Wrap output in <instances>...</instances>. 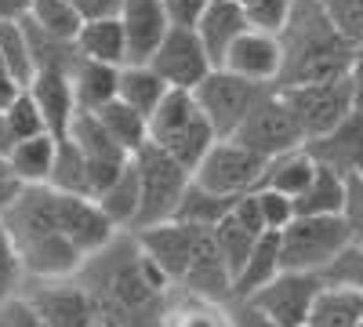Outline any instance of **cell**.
I'll return each mask as SVG.
<instances>
[{
	"label": "cell",
	"mask_w": 363,
	"mask_h": 327,
	"mask_svg": "<svg viewBox=\"0 0 363 327\" xmlns=\"http://www.w3.org/2000/svg\"><path fill=\"white\" fill-rule=\"evenodd\" d=\"M280 48H284V70L272 87L349 77L352 44L330 26L320 0H294L291 18L280 33Z\"/></svg>",
	"instance_id": "obj_1"
},
{
	"label": "cell",
	"mask_w": 363,
	"mask_h": 327,
	"mask_svg": "<svg viewBox=\"0 0 363 327\" xmlns=\"http://www.w3.org/2000/svg\"><path fill=\"white\" fill-rule=\"evenodd\" d=\"M215 138L218 135L207 124V116L200 113L193 92L171 87L160 99V106L149 113V142H157L164 153H171L189 174L203 160V153L215 145Z\"/></svg>",
	"instance_id": "obj_2"
},
{
	"label": "cell",
	"mask_w": 363,
	"mask_h": 327,
	"mask_svg": "<svg viewBox=\"0 0 363 327\" xmlns=\"http://www.w3.org/2000/svg\"><path fill=\"white\" fill-rule=\"evenodd\" d=\"M349 244L352 233L342 215H294L280 229V270L323 273Z\"/></svg>",
	"instance_id": "obj_3"
},
{
	"label": "cell",
	"mask_w": 363,
	"mask_h": 327,
	"mask_svg": "<svg viewBox=\"0 0 363 327\" xmlns=\"http://www.w3.org/2000/svg\"><path fill=\"white\" fill-rule=\"evenodd\" d=\"M131 160L138 167V186H142V200H138V215H135L131 233L142 229V226L174 218V207H178V200H182V193H186L193 174L149 138H145V145L138 153H131Z\"/></svg>",
	"instance_id": "obj_4"
},
{
	"label": "cell",
	"mask_w": 363,
	"mask_h": 327,
	"mask_svg": "<svg viewBox=\"0 0 363 327\" xmlns=\"http://www.w3.org/2000/svg\"><path fill=\"white\" fill-rule=\"evenodd\" d=\"M229 138H236L240 145H247V150H255L265 160L306 142V138H301V131H298V121H294L291 106L284 102L280 87H272V84L258 95V102L247 109V116L240 121V128Z\"/></svg>",
	"instance_id": "obj_5"
},
{
	"label": "cell",
	"mask_w": 363,
	"mask_h": 327,
	"mask_svg": "<svg viewBox=\"0 0 363 327\" xmlns=\"http://www.w3.org/2000/svg\"><path fill=\"white\" fill-rule=\"evenodd\" d=\"M265 87L269 84H251L244 77H236V73L215 66L193 87V99H196L200 113L207 116V124L215 128V135L229 138L240 128V121L247 116V109L258 102V95L265 92Z\"/></svg>",
	"instance_id": "obj_6"
},
{
	"label": "cell",
	"mask_w": 363,
	"mask_h": 327,
	"mask_svg": "<svg viewBox=\"0 0 363 327\" xmlns=\"http://www.w3.org/2000/svg\"><path fill=\"white\" fill-rule=\"evenodd\" d=\"M280 95L294 113L301 138H316V135L330 131L356 106L349 77L316 80V84H291V87H280Z\"/></svg>",
	"instance_id": "obj_7"
},
{
	"label": "cell",
	"mask_w": 363,
	"mask_h": 327,
	"mask_svg": "<svg viewBox=\"0 0 363 327\" xmlns=\"http://www.w3.org/2000/svg\"><path fill=\"white\" fill-rule=\"evenodd\" d=\"M262 167H265V157H258L255 150L240 145L236 138H215V145L193 167V182L222 196H240L258 186Z\"/></svg>",
	"instance_id": "obj_8"
},
{
	"label": "cell",
	"mask_w": 363,
	"mask_h": 327,
	"mask_svg": "<svg viewBox=\"0 0 363 327\" xmlns=\"http://www.w3.org/2000/svg\"><path fill=\"white\" fill-rule=\"evenodd\" d=\"M323 287L320 273H298V270H280L265 287H258L255 294L240 299L244 306H251L255 313H262L272 323L284 327H306V316L316 302V294Z\"/></svg>",
	"instance_id": "obj_9"
},
{
	"label": "cell",
	"mask_w": 363,
	"mask_h": 327,
	"mask_svg": "<svg viewBox=\"0 0 363 327\" xmlns=\"http://www.w3.org/2000/svg\"><path fill=\"white\" fill-rule=\"evenodd\" d=\"M149 70H153L167 87H182V92H193V87L215 70L211 58L196 37V29L189 26H171L164 40L157 44V51L149 55Z\"/></svg>",
	"instance_id": "obj_10"
},
{
	"label": "cell",
	"mask_w": 363,
	"mask_h": 327,
	"mask_svg": "<svg viewBox=\"0 0 363 327\" xmlns=\"http://www.w3.org/2000/svg\"><path fill=\"white\" fill-rule=\"evenodd\" d=\"M37 306V313L51 323V327H99L106 320L95 291H87L80 284L66 280H40V287L33 294H26Z\"/></svg>",
	"instance_id": "obj_11"
},
{
	"label": "cell",
	"mask_w": 363,
	"mask_h": 327,
	"mask_svg": "<svg viewBox=\"0 0 363 327\" xmlns=\"http://www.w3.org/2000/svg\"><path fill=\"white\" fill-rule=\"evenodd\" d=\"M58 233L84 255L95 258L116 240V226L106 218V211L91 196L58 193Z\"/></svg>",
	"instance_id": "obj_12"
},
{
	"label": "cell",
	"mask_w": 363,
	"mask_h": 327,
	"mask_svg": "<svg viewBox=\"0 0 363 327\" xmlns=\"http://www.w3.org/2000/svg\"><path fill=\"white\" fill-rule=\"evenodd\" d=\"M301 145H306L320 167L335 171L342 178L363 174V106H352L330 131L306 138Z\"/></svg>",
	"instance_id": "obj_13"
},
{
	"label": "cell",
	"mask_w": 363,
	"mask_h": 327,
	"mask_svg": "<svg viewBox=\"0 0 363 327\" xmlns=\"http://www.w3.org/2000/svg\"><path fill=\"white\" fill-rule=\"evenodd\" d=\"M203 226H189V222H178V218H167V222H153V226H142L135 229V244L153 258V265L171 280L178 284L186 265L193 258V244H196V233Z\"/></svg>",
	"instance_id": "obj_14"
},
{
	"label": "cell",
	"mask_w": 363,
	"mask_h": 327,
	"mask_svg": "<svg viewBox=\"0 0 363 327\" xmlns=\"http://www.w3.org/2000/svg\"><path fill=\"white\" fill-rule=\"evenodd\" d=\"M222 70L244 77L251 84H277L280 70H284V48L280 37L262 33V29H244L225 51L222 58Z\"/></svg>",
	"instance_id": "obj_15"
},
{
	"label": "cell",
	"mask_w": 363,
	"mask_h": 327,
	"mask_svg": "<svg viewBox=\"0 0 363 327\" xmlns=\"http://www.w3.org/2000/svg\"><path fill=\"white\" fill-rule=\"evenodd\" d=\"M178 284L186 287V294H196V299H207V302L233 299V273H229V265H225L211 229L196 233L193 258H189V265H186V273H182Z\"/></svg>",
	"instance_id": "obj_16"
},
{
	"label": "cell",
	"mask_w": 363,
	"mask_h": 327,
	"mask_svg": "<svg viewBox=\"0 0 363 327\" xmlns=\"http://www.w3.org/2000/svg\"><path fill=\"white\" fill-rule=\"evenodd\" d=\"M116 15H120V26H124L128 62H149V55L157 51V44L171 29L164 0H124Z\"/></svg>",
	"instance_id": "obj_17"
},
{
	"label": "cell",
	"mask_w": 363,
	"mask_h": 327,
	"mask_svg": "<svg viewBox=\"0 0 363 327\" xmlns=\"http://www.w3.org/2000/svg\"><path fill=\"white\" fill-rule=\"evenodd\" d=\"M18 258H22V273L33 277V280H66L87 262L58 229L40 236L33 244H22Z\"/></svg>",
	"instance_id": "obj_18"
},
{
	"label": "cell",
	"mask_w": 363,
	"mask_h": 327,
	"mask_svg": "<svg viewBox=\"0 0 363 327\" xmlns=\"http://www.w3.org/2000/svg\"><path fill=\"white\" fill-rule=\"evenodd\" d=\"M193 29H196V37H200V44L211 58V66H222L229 44L247 29L244 4H236V0H211L207 11L200 15V22Z\"/></svg>",
	"instance_id": "obj_19"
},
{
	"label": "cell",
	"mask_w": 363,
	"mask_h": 327,
	"mask_svg": "<svg viewBox=\"0 0 363 327\" xmlns=\"http://www.w3.org/2000/svg\"><path fill=\"white\" fill-rule=\"evenodd\" d=\"M29 95H33L40 116H44V128L62 138L73 113H77V102H73V87H69V73H55V70H37L33 80L26 84Z\"/></svg>",
	"instance_id": "obj_20"
},
{
	"label": "cell",
	"mask_w": 363,
	"mask_h": 327,
	"mask_svg": "<svg viewBox=\"0 0 363 327\" xmlns=\"http://www.w3.org/2000/svg\"><path fill=\"white\" fill-rule=\"evenodd\" d=\"M73 44H77V51L84 58H95V62H109V66H124L128 62V40H124L120 15L80 22Z\"/></svg>",
	"instance_id": "obj_21"
},
{
	"label": "cell",
	"mask_w": 363,
	"mask_h": 327,
	"mask_svg": "<svg viewBox=\"0 0 363 327\" xmlns=\"http://www.w3.org/2000/svg\"><path fill=\"white\" fill-rule=\"evenodd\" d=\"M116 80H120V66L109 62H95V58H77L69 70V87H73V102L77 109H91L106 106L109 99H116Z\"/></svg>",
	"instance_id": "obj_22"
},
{
	"label": "cell",
	"mask_w": 363,
	"mask_h": 327,
	"mask_svg": "<svg viewBox=\"0 0 363 327\" xmlns=\"http://www.w3.org/2000/svg\"><path fill=\"white\" fill-rule=\"evenodd\" d=\"M313 171H316V160L309 157V150H306V145H294V150H284V153L265 160L262 178H258L255 189H277V193L294 200L301 189H306Z\"/></svg>",
	"instance_id": "obj_23"
},
{
	"label": "cell",
	"mask_w": 363,
	"mask_h": 327,
	"mask_svg": "<svg viewBox=\"0 0 363 327\" xmlns=\"http://www.w3.org/2000/svg\"><path fill=\"white\" fill-rule=\"evenodd\" d=\"M280 273V233H262L251 255L244 258V265H240V273L233 277V299H247V294H255L258 287H265L272 277Z\"/></svg>",
	"instance_id": "obj_24"
},
{
	"label": "cell",
	"mask_w": 363,
	"mask_h": 327,
	"mask_svg": "<svg viewBox=\"0 0 363 327\" xmlns=\"http://www.w3.org/2000/svg\"><path fill=\"white\" fill-rule=\"evenodd\" d=\"M363 316V291L323 284L306 316V327H356Z\"/></svg>",
	"instance_id": "obj_25"
},
{
	"label": "cell",
	"mask_w": 363,
	"mask_h": 327,
	"mask_svg": "<svg viewBox=\"0 0 363 327\" xmlns=\"http://www.w3.org/2000/svg\"><path fill=\"white\" fill-rule=\"evenodd\" d=\"M55 135L51 131H40L33 138H18L8 153V164H11V174L18 178L22 186H48V174H51V164H55Z\"/></svg>",
	"instance_id": "obj_26"
},
{
	"label": "cell",
	"mask_w": 363,
	"mask_h": 327,
	"mask_svg": "<svg viewBox=\"0 0 363 327\" xmlns=\"http://www.w3.org/2000/svg\"><path fill=\"white\" fill-rule=\"evenodd\" d=\"M138 200H142L138 167H135V160L128 157V164L120 167V174L95 196V204L102 207L106 218H109L116 229H131V226H135V215H138Z\"/></svg>",
	"instance_id": "obj_27"
},
{
	"label": "cell",
	"mask_w": 363,
	"mask_h": 327,
	"mask_svg": "<svg viewBox=\"0 0 363 327\" xmlns=\"http://www.w3.org/2000/svg\"><path fill=\"white\" fill-rule=\"evenodd\" d=\"M171 92V87L149 70V62H124L120 66V80H116V99L128 102L131 109H138L145 121L149 113L160 106V99Z\"/></svg>",
	"instance_id": "obj_28"
},
{
	"label": "cell",
	"mask_w": 363,
	"mask_h": 327,
	"mask_svg": "<svg viewBox=\"0 0 363 327\" xmlns=\"http://www.w3.org/2000/svg\"><path fill=\"white\" fill-rule=\"evenodd\" d=\"M345 204V178L316 164L313 178L294 196V215H342Z\"/></svg>",
	"instance_id": "obj_29"
},
{
	"label": "cell",
	"mask_w": 363,
	"mask_h": 327,
	"mask_svg": "<svg viewBox=\"0 0 363 327\" xmlns=\"http://www.w3.org/2000/svg\"><path fill=\"white\" fill-rule=\"evenodd\" d=\"M95 116L102 121V128L109 131V138L124 153H138L142 145H145V138H149V121H145L138 109H131L128 102H120V99H109L106 106H99Z\"/></svg>",
	"instance_id": "obj_30"
},
{
	"label": "cell",
	"mask_w": 363,
	"mask_h": 327,
	"mask_svg": "<svg viewBox=\"0 0 363 327\" xmlns=\"http://www.w3.org/2000/svg\"><path fill=\"white\" fill-rule=\"evenodd\" d=\"M66 138L77 145V150L87 157V160H128L131 153H124L120 145L109 138V131L102 128V121L91 109H77L73 121L66 128Z\"/></svg>",
	"instance_id": "obj_31"
},
{
	"label": "cell",
	"mask_w": 363,
	"mask_h": 327,
	"mask_svg": "<svg viewBox=\"0 0 363 327\" xmlns=\"http://www.w3.org/2000/svg\"><path fill=\"white\" fill-rule=\"evenodd\" d=\"M236 196H222V193H211L203 186H196L193 178H189V186L186 193H182L178 207H174V218L178 222H189V226H203V229H215L225 215H229V207H233Z\"/></svg>",
	"instance_id": "obj_32"
},
{
	"label": "cell",
	"mask_w": 363,
	"mask_h": 327,
	"mask_svg": "<svg viewBox=\"0 0 363 327\" xmlns=\"http://www.w3.org/2000/svg\"><path fill=\"white\" fill-rule=\"evenodd\" d=\"M26 26V40H29V55H33V70H55V73H69L73 62L80 58L77 44L66 37H55L48 29L33 26L29 18H22Z\"/></svg>",
	"instance_id": "obj_33"
},
{
	"label": "cell",
	"mask_w": 363,
	"mask_h": 327,
	"mask_svg": "<svg viewBox=\"0 0 363 327\" xmlns=\"http://www.w3.org/2000/svg\"><path fill=\"white\" fill-rule=\"evenodd\" d=\"M48 186L55 193H73V196H91L87 189V157L62 135L55 142V164L48 174Z\"/></svg>",
	"instance_id": "obj_34"
},
{
	"label": "cell",
	"mask_w": 363,
	"mask_h": 327,
	"mask_svg": "<svg viewBox=\"0 0 363 327\" xmlns=\"http://www.w3.org/2000/svg\"><path fill=\"white\" fill-rule=\"evenodd\" d=\"M215 233V244H218V251H222V258H225V265H229V273L236 277L240 273V265H244V258L251 255V248H255V240L262 233H255L251 226H244L236 215H233V207H229V215L211 229Z\"/></svg>",
	"instance_id": "obj_35"
},
{
	"label": "cell",
	"mask_w": 363,
	"mask_h": 327,
	"mask_svg": "<svg viewBox=\"0 0 363 327\" xmlns=\"http://www.w3.org/2000/svg\"><path fill=\"white\" fill-rule=\"evenodd\" d=\"M160 327H233V313L222 309V302H207L196 294H186L164 320Z\"/></svg>",
	"instance_id": "obj_36"
},
{
	"label": "cell",
	"mask_w": 363,
	"mask_h": 327,
	"mask_svg": "<svg viewBox=\"0 0 363 327\" xmlns=\"http://www.w3.org/2000/svg\"><path fill=\"white\" fill-rule=\"evenodd\" d=\"M0 62L4 70L26 87L33 80V55H29V40H26V26L22 22H0Z\"/></svg>",
	"instance_id": "obj_37"
},
{
	"label": "cell",
	"mask_w": 363,
	"mask_h": 327,
	"mask_svg": "<svg viewBox=\"0 0 363 327\" xmlns=\"http://www.w3.org/2000/svg\"><path fill=\"white\" fill-rule=\"evenodd\" d=\"M26 18L33 26H40V29H48V33H55V37H66V40L77 37V29L84 22L69 0H29Z\"/></svg>",
	"instance_id": "obj_38"
},
{
	"label": "cell",
	"mask_w": 363,
	"mask_h": 327,
	"mask_svg": "<svg viewBox=\"0 0 363 327\" xmlns=\"http://www.w3.org/2000/svg\"><path fill=\"white\" fill-rule=\"evenodd\" d=\"M320 8L352 48L363 44V0H320Z\"/></svg>",
	"instance_id": "obj_39"
},
{
	"label": "cell",
	"mask_w": 363,
	"mask_h": 327,
	"mask_svg": "<svg viewBox=\"0 0 363 327\" xmlns=\"http://www.w3.org/2000/svg\"><path fill=\"white\" fill-rule=\"evenodd\" d=\"M320 277H323V284H338V287L363 291V240H352Z\"/></svg>",
	"instance_id": "obj_40"
},
{
	"label": "cell",
	"mask_w": 363,
	"mask_h": 327,
	"mask_svg": "<svg viewBox=\"0 0 363 327\" xmlns=\"http://www.w3.org/2000/svg\"><path fill=\"white\" fill-rule=\"evenodd\" d=\"M4 116H8V128H11L15 142L48 131V128H44V116H40V109H37V102H33V95H29V87H22V92L15 95V102L4 109Z\"/></svg>",
	"instance_id": "obj_41"
},
{
	"label": "cell",
	"mask_w": 363,
	"mask_h": 327,
	"mask_svg": "<svg viewBox=\"0 0 363 327\" xmlns=\"http://www.w3.org/2000/svg\"><path fill=\"white\" fill-rule=\"evenodd\" d=\"M291 8H294V0H251V4H244V15H247L251 29L280 37L291 18Z\"/></svg>",
	"instance_id": "obj_42"
},
{
	"label": "cell",
	"mask_w": 363,
	"mask_h": 327,
	"mask_svg": "<svg viewBox=\"0 0 363 327\" xmlns=\"http://www.w3.org/2000/svg\"><path fill=\"white\" fill-rule=\"evenodd\" d=\"M255 200H258V215H262V226L269 233H280L291 218H294V200L277 193V189H255Z\"/></svg>",
	"instance_id": "obj_43"
},
{
	"label": "cell",
	"mask_w": 363,
	"mask_h": 327,
	"mask_svg": "<svg viewBox=\"0 0 363 327\" xmlns=\"http://www.w3.org/2000/svg\"><path fill=\"white\" fill-rule=\"evenodd\" d=\"M22 258H18V248L15 240L8 236V229L0 226V302L11 299V294L18 291V280H22Z\"/></svg>",
	"instance_id": "obj_44"
},
{
	"label": "cell",
	"mask_w": 363,
	"mask_h": 327,
	"mask_svg": "<svg viewBox=\"0 0 363 327\" xmlns=\"http://www.w3.org/2000/svg\"><path fill=\"white\" fill-rule=\"evenodd\" d=\"M0 327H51L26 294H11L0 302Z\"/></svg>",
	"instance_id": "obj_45"
},
{
	"label": "cell",
	"mask_w": 363,
	"mask_h": 327,
	"mask_svg": "<svg viewBox=\"0 0 363 327\" xmlns=\"http://www.w3.org/2000/svg\"><path fill=\"white\" fill-rule=\"evenodd\" d=\"M342 218L352 233V240H363V174L345 178V204H342Z\"/></svg>",
	"instance_id": "obj_46"
},
{
	"label": "cell",
	"mask_w": 363,
	"mask_h": 327,
	"mask_svg": "<svg viewBox=\"0 0 363 327\" xmlns=\"http://www.w3.org/2000/svg\"><path fill=\"white\" fill-rule=\"evenodd\" d=\"M207 4L211 0H164V11H167V18H171V26H196L200 22V15L207 11Z\"/></svg>",
	"instance_id": "obj_47"
},
{
	"label": "cell",
	"mask_w": 363,
	"mask_h": 327,
	"mask_svg": "<svg viewBox=\"0 0 363 327\" xmlns=\"http://www.w3.org/2000/svg\"><path fill=\"white\" fill-rule=\"evenodd\" d=\"M77 8V15L87 22V18H106V15H116L124 0H69Z\"/></svg>",
	"instance_id": "obj_48"
},
{
	"label": "cell",
	"mask_w": 363,
	"mask_h": 327,
	"mask_svg": "<svg viewBox=\"0 0 363 327\" xmlns=\"http://www.w3.org/2000/svg\"><path fill=\"white\" fill-rule=\"evenodd\" d=\"M233 327H284V323H272V320H265L262 313H255L251 306L236 302V313H233Z\"/></svg>",
	"instance_id": "obj_49"
},
{
	"label": "cell",
	"mask_w": 363,
	"mask_h": 327,
	"mask_svg": "<svg viewBox=\"0 0 363 327\" xmlns=\"http://www.w3.org/2000/svg\"><path fill=\"white\" fill-rule=\"evenodd\" d=\"M349 80H352V99H356V106H363V44H356V48H352Z\"/></svg>",
	"instance_id": "obj_50"
},
{
	"label": "cell",
	"mask_w": 363,
	"mask_h": 327,
	"mask_svg": "<svg viewBox=\"0 0 363 327\" xmlns=\"http://www.w3.org/2000/svg\"><path fill=\"white\" fill-rule=\"evenodd\" d=\"M29 15V0H0V22H22Z\"/></svg>",
	"instance_id": "obj_51"
},
{
	"label": "cell",
	"mask_w": 363,
	"mask_h": 327,
	"mask_svg": "<svg viewBox=\"0 0 363 327\" xmlns=\"http://www.w3.org/2000/svg\"><path fill=\"white\" fill-rule=\"evenodd\" d=\"M11 145H15V135H11V128H8L4 109H0V157H8V153H11Z\"/></svg>",
	"instance_id": "obj_52"
},
{
	"label": "cell",
	"mask_w": 363,
	"mask_h": 327,
	"mask_svg": "<svg viewBox=\"0 0 363 327\" xmlns=\"http://www.w3.org/2000/svg\"><path fill=\"white\" fill-rule=\"evenodd\" d=\"M18 186H22V182H18V178H11V182H0V215H4V207H8L11 200H15V193H18Z\"/></svg>",
	"instance_id": "obj_53"
},
{
	"label": "cell",
	"mask_w": 363,
	"mask_h": 327,
	"mask_svg": "<svg viewBox=\"0 0 363 327\" xmlns=\"http://www.w3.org/2000/svg\"><path fill=\"white\" fill-rule=\"evenodd\" d=\"M120 327H160V320H149V316H124L116 320Z\"/></svg>",
	"instance_id": "obj_54"
},
{
	"label": "cell",
	"mask_w": 363,
	"mask_h": 327,
	"mask_svg": "<svg viewBox=\"0 0 363 327\" xmlns=\"http://www.w3.org/2000/svg\"><path fill=\"white\" fill-rule=\"evenodd\" d=\"M11 164H8V157H0V182H11Z\"/></svg>",
	"instance_id": "obj_55"
},
{
	"label": "cell",
	"mask_w": 363,
	"mask_h": 327,
	"mask_svg": "<svg viewBox=\"0 0 363 327\" xmlns=\"http://www.w3.org/2000/svg\"><path fill=\"white\" fill-rule=\"evenodd\" d=\"M236 4H251V0H236Z\"/></svg>",
	"instance_id": "obj_56"
},
{
	"label": "cell",
	"mask_w": 363,
	"mask_h": 327,
	"mask_svg": "<svg viewBox=\"0 0 363 327\" xmlns=\"http://www.w3.org/2000/svg\"><path fill=\"white\" fill-rule=\"evenodd\" d=\"M356 327H363V316H359V323H356Z\"/></svg>",
	"instance_id": "obj_57"
}]
</instances>
